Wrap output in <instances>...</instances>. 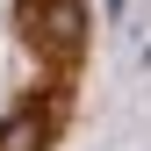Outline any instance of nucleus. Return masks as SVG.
<instances>
[{"mask_svg":"<svg viewBox=\"0 0 151 151\" xmlns=\"http://www.w3.org/2000/svg\"><path fill=\"white\" fill-rule=\"evenodd\" d=\"M43 144H50V122L36 115V108L14 115V122H0V151H43Z\"/></svg>","mask_w":151,"mask_h":151,"instance_id":"obj_2","label":"nucleus"},{"mask_svg":"<svg viewBox=\"0 0 151 151\" xmlns=\"http://www.w3.org/2000/svg\"><path fill=\"white\" fill-rule=\"evenodd\" d=\"M29 29H36L43 50L72 58V50L86 43V7H79V0H43V7H29Z\"/></svg>","mask_w":151,"mask_h":151,"instance_id":"obj_1","label":"nucleus"}]
</instances>
